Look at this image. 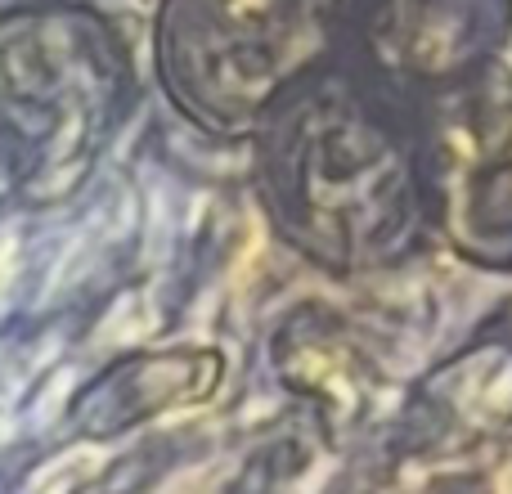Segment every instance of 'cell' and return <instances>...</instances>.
Here are the masks:
<instances>
[{"instance_id":"6da1fadb","label":"cell","mask_w":512,"mask_h":494,"mask_svg":"<svg viewBox=\"0 0 512 494\" xmlns=\"http://www.w3.org/2000/svg\"><path fill=\"white\" fill-rule=\"evenodd\" d=\"M14 243H0V306H5L9 297V283H14Z\"/></svg>"}]
</instances>
